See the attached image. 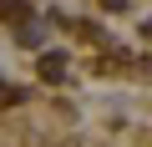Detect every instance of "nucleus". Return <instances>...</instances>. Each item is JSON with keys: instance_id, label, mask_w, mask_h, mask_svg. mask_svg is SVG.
Segmentation results:
<instances>
[{"instance_id": "4", "label": "nucleus", "mask_w": 152, "mask_h": 147, "mask_svg": "<svg viewBox=\"0 0 152 147\" xmlns=\"http://www.w3.org/2000/svg\"><path fill=\"white\" fill-rule=\"evenodd\" d=\"M147 36H152V20H147Z\"/></svg>"}, {"instance_id": "3", "label": "nucleus", "mask_w": 152, "mask_h": 147, "mask_svg": "<svg viewBox=\"0 0 152 147\" xmlns=\"http://www.w3.org/2000/svg\"><path fill=\"white\" fill-rule=\"evenodd\" d=\"M20 5H26V0H0V20H10V15H15Z\"/></svg>"}, {"instance_id": "1", "label": "nucleus", "mask_w": 152, "mask_h": 147, "mask_svg": "<svg viewBox=\"0 0 152 147\" xmlns=\"http://www.w3.org/2000/svg\"><path fill=\"white\" fill-rule=\"evenodd\" d=\"M61 76H66V56L61 51H46L41 56V81H61Z\"/></svg>"}, {"instance_id": "2", "label": "nucleus", "mask_w": 152, "mask_h": 147, "mask_svg": "<svg viewBox=\"0 0 152 147\" xmlns=\"http://www.w3.org/2000/svg\"><path fill=\"white\" fill-rule=\"evenodd\" d=\"M41 36H46L41 26H26V31H20V46H41Z\"/></svg>"}]
</instances>
